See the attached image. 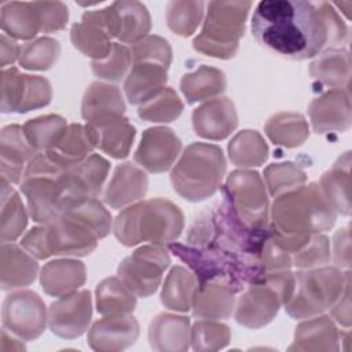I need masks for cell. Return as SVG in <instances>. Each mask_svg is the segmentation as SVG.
Returning <instances> with one entry per match:
<instances>
[{"label":"cell","mask_w":352,"mask_h":352,"mask_svg":"<svg viewBox=\"0 0 352 352\" xmlns=\"http://www.w3.org/2000/svg\"><path fill=\"white\" fill-rule=\"evenodd\" d=\"M221 191L243 223L250 227L268 226V197L258 172L246 169L231 172Z\"/></svg>","instance_id":"7c38bea8"},{"label":"cell","mask_w":352,"mask_h":352,"mask_svg":"<svg viewBox=\"0 0 352 352\" xmlns=\"http://www.w3.org/2000/svg\"><path fill=\"white\" fill-rule=\"evenodd\" d=\"M234 294L220 282L199 285L192 298V315L198 319H227L234 311Z\"/></svg>","instance_id":"4dcf8cb0"},{"label":"cell","mask_w":352,"mask_h":352,"mask_svg":"<svg viewBox=\"0 0 352 352\" xmlns=\"http://www.w3.org/2000/svg\"><path fill=\"white\" fill-rule=\"evenodd\" d=\"M95 147L94 132L88 124H70L55 146L44 153L59 169L65 170L89 157Z\"/></svg>","instance_id":"d4e9b609"},{"label":"cell","mask_w":352,"mask_h":352,"mask_svg":"<svg viewBox=\"0 0 352 352\" xmlns=\"http://www.w3.org/2000/svg\"><path fill=\"white\" fill-rule=\"evenodd\" d=\"M148 186L147 175L132 162H124L114 173L104 190L103 199L113 209H124L140 201Z\"/></svg>","instance_id":"cb8c5ba5"},{"label":"cell","mask_w":352,"mask_h":352,"mask_svg":"<svg viewBox=\"0 0 352 352\" xmlns=\"http://www.w3.org/2000/svg\"><path fill=\"white\" fill-rule=\"evenodd\" d=\"M40 16L41 33L62 30L69 19V10L62 1H34Z\"/></svg>","instance_id":"db71d44e"},{"label":"cell","mask_w":352,"mask_h":352,"mask_svg":"<svg viewBox=\"0 0 352 352\" xmlns=\"http://www.w3.org/2000/svg\"><path fill=\"white\" fill-rule=\"evenodd\" d=\"M230 340V327L212 319H199L191 327V346L194 351L223 349Z\"/></svg>","instance_id":"681fc988"},{"label":"cell","mask_w":352,"mask_h":352,"mask_svg":"<svg viewBox=\"0 0 352 352\" xmlns=\"http://www.w3.org/2000/svg\"><path fill=\"white\" fill-rule=\"evenodd\" d=\"M340 333L329 316H312L296 327L289 351H337Z\"/></svg>","instance_id":"f546056e"},{"label":"cell","mask_w":352,"mask_h":352,"mask_svg":"<svg viewBox=\"0 0 352 352\" xmlns=\"http://www.w3.org/2000/svg\"><path fill=\"white\" fill-rule=\"evenodd\" d=\"M169 264L170 257L165 246L150 243L125 257L117 268V275L135 296L144 298L157 292Z\"/></svg>","instance_id":"4fadbf2b"},{"label":"cell","mask_w":352,"mask_h":352,"mask_svg":"<svg viewBox=\"0 0 352 352\" xmlns=\"http://www.w3.org/2000/svg\"><path fill=\"white\" fill-rule=\"evenodd\" d=\"M85 265L74 258L48 261L40 272L43 290L52 297H62L76 292L85 283Z\"/></svg>","instance_id":"83f0119b"},{"label":"cell","mask_w":352,"mask_h":352,"mask_svg":"<svg viewBox=\"0 0 352 352\" xmlns=\"http://www.w3.org/2000/svg\"><path fill=\"white\" fill-rule=\"evenodd\" d=\"M250 7V1H209L202 29L192 40L194 50L212 58H232L243 36Z\"/></svg>","instance_id":"52a82bcc"},{"label":"cell","mask_w":352,"mask_h":352,"mask_svg":"<svg viewBox=\"0 0 352 352\" xmlns=\"http://www.w3.org/2000/svg\"><path fill=\"white\" fill-rule=\"evenodd\" d=\"M308 114L316 133L344 132L351 125V99L348 88L329 89L315 98Z\"/></svg>","instance_id":"d6986e66"},{"label":"cell","mask_w":352,"mask_h":352,"mask_svg":"<svg viewBox=\"0 0 352 352\" xmlns=\"http://www.w3.org/2000/svg\"><path fill=\"white\" fill-rule=\"evenodd\" d=\"M148 341L155 351H187L191 342L188 318L158 314L148 326Z\"/></svg>","instance_id":"f1b7e54d"},{"label":"cell","mask_w":352,"mask_h":352,"mask_svg":"<svg viewBox=\"0 0 352 352\" xmlns=\"http://www.w3.org/2000/svg\"><path fill=\"white\" fill-rule=\"evenodd\" d=\"M99 238L77 219L60 214L54 221L30 228L21 246L38 260L51 256L80 257L92 253Z\"/></svg>","instance_id":"8992f818"},{"label":"cell","mask_w":352,"mask_h":352,"mask_svg":"<svg viewBox=\"0 0 352 352\" xmlns=\"http://www.w3.org/2000/svg\"><path fill=\"white\" fill-rule=\"evenodd\" d=\"M180 150L182 142L170 128L153 126L143 132L133 158L142 169L162 173L173 166Z\"/></svg>","instance_id":"e0dca14e"},{"label":"cell","mask_w":352,"mask_h":352,"mask_svg":"<svg viewBox=\"0 0 352 352\" xmlns=\"http://www.w3.org/2000/svg\"><path fill=\"white\" fill-rule=\"evenodd\" d=\"M265 135L276 146L287 148L301 146L309 136L308 122L297 113H278L264 125Z\"/></svg>","instance_id":"74e56055"},{"label":"cell","mask_w":352,"mask_h":352,"mask_svg":"<svg viewBox=\"0 0 352 352\" xmlns=\"http://www.w3.org/2000/svg\"><path fill=\"white\" fill-rule=\"evenodd\" d=\"M226 87L227 80L224 73L206 65L184 74L180 81V89L190 104L214 99L224 92Z\"/></svg>","instance_id":"e575fe53"},{"label":"cell","mask_w":352,"mask_h":352,"mask_svg":"<svg viewBox=\"0 0 352 352\" xmlns=\"http://www.w3.org/2000/svg\"><path fill=\"white\" fill-rule=\"evenodd\" d=\"M3 329L22 341L41 336L48 323V311L41 297L32 290H16L7 294L1 305Z\"/></svg>","instance_id":"5bb4252c"},{"label":"cell","mask_w":352,"mask_h":352,"mask_svg":"<svg viewBox=\"0 0 352 352\" xmlns=\"http://www.w3.org/2000/svg\"><path fill=\"white\" fill-rule=\"evenodd\" d=\"M92 316L89 290H76L59 297L48 308L50 330L66 340L80 337L88 329Z\"/></svg>","instance_id":"2e32d148"},{"label":"cell","mask_w":352,"mask_h":352,"mask_svg":"<svg viewBox=\"0 0 352 352\" xmlns=\"http://www.w3.org/2000/svg\"><path fill=\"white\" fill-rule=\"evenodd\" d=\"M197 287L198 282L194 274L182 265H176L165 278L161 302L168 309L187 312L191 309Z\"/></svg>","instance_id":"8d00e7d4"},{"label":"cell","mask_w":352,"mask_h":352,"mask_svg":"<svg viewBox=\"0 0 352 352\" xmlns=\"http://www.w3.org/2000/svg\"><path fill=\"white\" fill-rule=\"evenodd\" d=\"M91 129L96 147L103 153L117 160H122L129 154L136 131L128 118L122 117L99 126H91Z\"/></svg>","instance_id":"d590c367"},{"label":"cell","mask_w":352,"mask_h":352,"mask_svg":"<svg viewBox=\"0 0 352 352\" xmlns=\"http://www.w3.org/2000/svg\"><path fill=\"white\" fill-rule=\"evenodd\" d=\"M132 62L136 60H151L169 67L172 62V50L169 43L160 37L148 34L142 40L131 44L129 47Z\"/></svg>","instance_id":"f5cc1de1"},{"label":"cell","mask_w":352,"mask_h":352,"mask_svg":"<svg viewBox=\"0 0 352 352\" xmlns=\"http://www.w3.org/2000/svg\"><path fill=\"white\" fill-rule=\"evenodd\" d=\"M70 40L80 52L92 60L104 59L113 47L111 37L102 28L82 21L72 26Z\"/></svg>","instance_id":"7bdbcfd3"},{"label":"cell","mask_w":352,"mask_h":352,"mask_svg":"<svg viewBox=\"0 0 352 352\" xmlns=\"http://www.w3.org/2000/svg\"><path fill=\"white\" fill-rule=\"evenodd\" d=\"M37 151L28 142L23 128L7 125L0 133V175L12 184H21L28 162Z\"/></svg>","instance_id":"603a6c76"},{"label":"cell","mask_w":352,"mask_h":352,"mask_svg":"<svg viewBox=\"0 0 352 352\" xmlns=\"http://www.w3.org/2000/svg\"><path fill=\"white\" fill-rule=\"evenodd\" d=\"M168 250L187 264L198 286L208 282H220L232 293H239L248 285L260 282L267 274L260 258L214 245H192L186 241L172 242L168 245Z\"/></svg>","instance_id":"7a4b0ae2"},{"label":"cell","mask_w":352,"mask_h":352,"mask_svg":"<svg viewBox=\"0 0 352 352\" xmlns=\"http://www.w3.org/2000/svg\"><path fill=\"white\" fill-rule=\"evenodd\" d=\"M252 33L270 52L304 60L337 48L346 36V26L329 1L264 0L254 8Z\"/></svg>","instance_id":"6da1fadb"},{"label":"cell","mask_w":352,"mask_h":352,"mask_svg":"<svg viewBox=\"0 0 352 352\" xmlns=\"http://www.w3.org/2000/svg\"><path fill=\"white\" fill-rule=\"evenodd\" d=\"M236 125V110L232 100L228 98L210 99L192 111L194 131L204 139H226Z\"/></svg>","instance_id":"7402d4cb"},{"label":"cell","mask_w":352,"mask_h":352,"mask_svg":"<svg viewBox=\"0 0 352 352\" xmlns=\"http://www.w3.org/2000/svg\"><path fill=\"white\" fill-rule=\"evenodd\" d=\"M228 157L231 162L241 168L260 166L268 157V146L257 131L243 129L228 143Z\"/></svg>","instance_id":"b9f144b4"},{"label":"cell","mask_w":352,"mask_h":352,"mask_svg":"<svg viewBox=\"0 0 352 352\" xmlns=\"http://www.w3.org/2000/svg\"><path fill=\"white\" fill-rule=\"evenodd\" d=\"M183 102L169 87L161 89L138 109V116L150 122H170L183 111Z\"/></svg>","instance_id":"7dc6e473"},{"label":"cell","mask_w":352,"mask_h":352,"mask_svg":"<svg viewBox=\"0 0 352 352\" xmlns=\"http://www.w3.org/2000/svg\"><path fill=\"white\" fill-rule=\"evenodd\" d=\"M81 21L102 28L121 44H133L148 36L151 29L147 7L139 1H114L104 8L88 10Z\"/></svg>","instance_id":"8fae6325"},{"label":"cell","mask_w":352,"mask_h":352,"mask_svg":"<svg viewBox=\"0 0 352 352\" xmlns=\"http://www.w3.org/2000/svg\"><path fill=\"white\" fill-rule=\"evenodd\" d=\"M311 77L330 89L348 88L351 77L349 54L341 48H330L319 54L309 66Z\"/></svg>","instance_id":"836d02e7"},{"label":"cell","mask_w":352,"mask_h":352,"mask_svg":"<svg viewBox=\"0 0 352 352\" xmlns=\"http://www.w3.org/2000/svg\"><path fill=\"white\" fill-rule=\"evenodd\" d=\"M21 340V338H19ZM16 340V338H12L11 337V333L8 336L7 330L3 329L1 330V344H0V351L1 352H6V351H23L25 346L23 344Z\"/></svg>","instance_id":"680465c9"},{"label":"cell","mask_w":352,"mask_h":352,"mask_svg":"<svg viewBox=\"0 0 352 352\" xmlns=\"http://www.w3.org/2000/svg\"><path fill=\"white\" fill-rule=\"evenodd\" d=\"M333 254L334 263L338 270L346 268L351 265V246H349V231L348 227L340 228L333 238Z\"/></svg>","instance_id":"11a10c76"},{"label":"cell","mask_w":352,"mask_h":352,"mask_svg":"<svg viewBox=\"0 0 352 352\" xmlns=\"http://www.w3.org/2000/svg\"><path fill=\"white\" fill-rule=\"evenodd\" d=\"M333 7H338L340 10H342V12L345 14V16L349 19L351 18V10H352V1L348 0V1H336V3H331Z\"/></svg>","instance_id":"91938a15"},{"label":"cell","mask_w":352,"mask_h":352,"mask_svg":"<svg viewBox=\"0 0 352 352\" xmlns=\"http://www.w3.org/2000/svg\"><path fill=\"white\" fill-rule=\"evenodd\" d=\"M184 228V216L177 205L164 198L138 201L124 208L116 217L113 231L125 246L142 242L169 245Z\"/></svg>","instance_id":"3957f363"},{"label":"cell","mask_w":352,"mask_h":352,"mask_svg":"<svg viewBox=\"0 0 352 352\" xmlns=\"http://www.w3.org/2000/svg\"><path fill=\"white\" fill-rule=\"evenodd\" d=\"M51 99L52 89L47 78L23 74L12 66L1 70L3 113H28L47 106Z\"/></svg>","instance_id":"9a60e30c"},{"label":"cell","mask_w":352,"mask_h":352,"mask_svg":"<svg viewBox=\"0 0 352 352\" xmlns=\"http://www.w3.org/2000/svg\"><path fill=\"white\" fill-rule=\"evenodd\" d=\"M7 179L1 177V242H14L28 226V213L19 194Z\"/></svg>","instance_id":"f35d334b"},{"label":"cell","mask_w":352,"mask_h":352,"mask_svg":"<svg viewBox=\"0 0 352 352\" xmlns=\"http://www.w3.org/2000/svg\"><path fill=\"white\" fill-rule=\"evenodd\" d=\"M0 48H1V67L6 69L7 65L14 63L15 60H18L19 58V52H21V47L18 45V43L11 38L7 34H1L0 37Z\"/></svg>","instance_id":"6f0895ef"},{"label":"cell","mask_w":352,"mask_h":352,"mask_svg":"<svg viewBox=\"0 0 352 352\" xmlns=\"http://www.w3.org/2000/svg\"><path fill=\"white\" fill-rule=\"evenodd\" d=\"M63 173L44 151L37 153L26 165L21 191L26 197L28 210L33 221L47 224L62 214L65 190L60 183Z\"/></svg>","instance_id":"30bf717a"},{"label":"cell","mask_w":352,"mask_h":352,"mask_svg":"<svg viewBox=\"0 0 352 352\" xmlns=\"http://www.w3.org/2000/svg\"><path fill=\"white\" fill-rule=\"evenodd\" d=\"M60 55V44L52 37H40L21 47L18 63L26 70H48Z\"/></svg>","instance_id":"f6af8a7d"},{"label":"cell","mask_w":352,"mask_h":352,"mask_svg":"<svg viewBox=\"0 0 352 352\" xmlns=\"http://www.w3.org/2000/svg\"><path fill=\"white\" fill-rule=\"evenodd\" d=\"M38 271L36 257L12 242H1L0 278L3 290H14L34 282Z\"/></svg>","instance_id":"4316f807"},{"label":"cell","mask_w":352,"mask_h":352,"mask_svg":"<svg viewBox=\"0 0 352 352\" xmlns=\"http://www.w3.org/2000/svg\"><path fill=\"white\" fill-rule=\"evenodd\" d=\"M129 66H132V55L129 47L121 43H113L110 54L100 60H92L91 67L96 77L106 81H121Z\"/></svg>","instance_id":"f907efd6"},{"label":"cell","mask_w":352,"mask_h":352,"mask_svg":"<svg viewBox=\"0 0 352 352\" xmlns=\"http://www.w3.org/2000/svg\"><path fill=\"white\" fill-rule=\"evenodd\" d=\"M0 25L4 34L16 40H32L41 32L34 1H7L0 8Z\"/></svg>","instance_id":"1f68e13d"},{"label":"cell","mask_w":352,"mask_h":352,"mask_svg":"<svg viewBox=\"0 0 352 352\" xmlns=\"http://www.w3.org/2000/svg\"><path fill=\"white\" fill-rule=\"evenodd\" d=\"M326 199L336 213L349 216L351 213V153L341 155L336 164L320 177L318 183Z\"/></svg>","instance_id":"d6a6232c"},{"label":"cell","mask_w":352,"mask_h":352,"mask_svg":"<svg viewBox=\"0 0 352 352\" xmlns=\"http://www.w3.org/2000/svg\"><path fill=\"white\" fill-rule=\"evenodd\" d=\"M223 150L216 144L191 143L170 170L173 190L188 202H199L212 197L226 173Z\"/></svg>","instance_id":"5b68a950"},{"label":"cell","mask_w":352,"mask_h":352,"mask_svg":"<svg viewBox=\"0 0 352 352\" xmlns=\"http://www.w3.org/2000/svg\"><path fill=\"white\" fill-rule=\"evenodd\" d=\"M110 164L99 154H91L81 162L67 168L60 175L65 198H96L109 175Z\"/></svg>","instance_id":"ac0fdd59"},{"label":"cell","mask_w":352,"mask_h":352,"mask_svg":"<svg viewBox=\"0 0 352 352\" xmlns=\"http://www.w3.org/2000/svg\"><path fill=\"white\" fill-rule=\"evenodd\" d=\"M264 182L270 195L275 198L302 186L307 182V175L293 162H279L264 169Z\"/></svg>","instance_id":"c3c4849f"},{"label":"cell","mask_w":352,"mask_h":352,"mask_svg":"<svg viewBox=\"0 0 352 352\" xmlns=\"http://www.w3.org/2000/svg\"><path fill=\"white\" fill-rule=\"evenodd\" d=\"M336 217L319 184L309 183L274 198L270 227L282 235L308 236L330 230Z\"/></svg>","instance_id":"277c9868"},{"label":"cell","mask_w":352,"mask_h":352,"mask_svg":"<svg viewBox=\"0 0 352 352\" xmlns=\"http://www.w3.org/2000/svg\"><path fill=\"white\" fill-rule=\"evenodd\" d=\"M22 128L30 146L37 153H40L47 151L55 146L58 139L67 128V122L60 116L48 114L29 120Z\"/></svg>","instance_id":"ee69618b"},{"label":"cell","mask_w":352,"mask_h":352,"mask_svg":"<svg viewBox=\"0 0 352 352\" xmlns=\"http://www.w3.org/2000/svg\"><path fill=\"white\" fill-rule=\"evenodd\" d=\"M294 274L290 270L271 271L260 282L248 285L235 307V320L249 329L268 324L294 290Z\"/></svg>","instance_id":"9c48e42d"},{"label":"cell","mask_w":352,"mask_h":352,"mask_svg":"<svg viewBox=\"0 0 352 352\" xmlns=\"http://www.w3.org/2000/svg\"><path fill=\"white\" fill-rule=\"evenodd\" d=\"M139 323L131 315L103 316L88 331V344L94 351H122L135 344Z\"/></svg>","instance_id":"ffe728a7"},{"label":"cell","mask_w":352,"mask_h":352,"mask_svg":"<svg viewBox=\"0 0 352 352\" xmlns=\"http://www.w3.org/2000/svg\"><path fill=\"white\" fill-rule=\"evenodd\" d=\"M96 311L102 316L128 315L136 307V296L122 283L120 278L103 279L95 290Z\"/></svg>","instance_id":"ab89813d"},{"label":"cell","mask_w":352,"mask_h":352,"mask_svg":"<svg viewBox=\"0 0 352 352\" xmlns=\"http://www.w3.org/2000/svg\"><path fill=\"white\" fill-rule=\"evenodd\" d=\"M166 72L168 67L157 62H132V67L124 82V92L128 102L140 106L157 95L165 88L168 80Z\"/></svg>","instance_id":"484cf974"},{"label":"cell","mask_w":352,"mask_h":352,"mask_svg":"<svg viewBox=\"0 0 352 352\" xmlns=\"http://www.w3.org/2000/svg\"><path fill=\"white\" fill-rule=\"evenodd\" d=\"M63 214L72 216L87 226L94 234L102 239L111 231L113 220L110 212L103 206L96 198H82V199H67L65 198Z\"/></svg>","instance_id":"60d3db41"},{"label":"cell","mask_w":352,"mask_h":352,"mask_svg":"<svg viewBox=\"0 0 352 352\" xmlns=\"http://www.w3.org/2000/svg\"><path fill=\"white\" fill-rule=\"evenodd\" d=\"M294 290L290 300L283 305L294 319H308L330 309L341 297L349 271L345 274L337 267H318L300 270L294 274Z\"/></svg>","instance_id":"ba28073f"},{"label":"cell","mask_w":352,"mask_h":352,"mask_svg":"<svg viewBox=\"0 0 352 352\" xmlns=\"http://www.w3.org/2000/svg\"><path fill=\"white\" fill-rule=\"evenodd\" d=\"M330 261V243L326 235L312 234L308 242L292 256V265L298 270H311L327 265Z\"/></svg>","instance_id":"816d5d0a"},{"label":"cell","mask_w":352,"mask_h":352,"mask_svg":"<svg viewBox=\"0 0 352 352\" xmlns=\"http://www.w3.org/2000/svg\"><path fill=\"white\" fill-rule=\"evenodd\" d=\"M205 11L204 1L173 0L166 4L168 28L182 37L191 36L202 21Z\"/></svg>","instance_id":"bcb514c9"},{"label":"cell","mask_w":352,"mask_h":352,"mask_svg":"<svg viewBox=\"0 0 352 352\" xmlns=\"http://www.w3.org/2000/svg\"><path fill=\"white\" fill-rule=\"evenodd\" d=\"M331 316L342 326H351V279L346 282L345 289L337 302L330 308Z\"/></svg>","instance_id":"9f6ffc18"},{"label":"cell","mask_w":352,"mask_h":352,"mask_svg":"<svg viewBox=\"0 0 352 352\" xmlns=\"http://www.w3.org/2000/svg\"><path fill=\"white\" fill-rule=\"evenodd\" d=\"M125 102L118 87L107 82H92L81 103V116L91 126H99L106 122L122 118Z\"/></svg>","instance_id":"44dd1931"}]
</instances>
